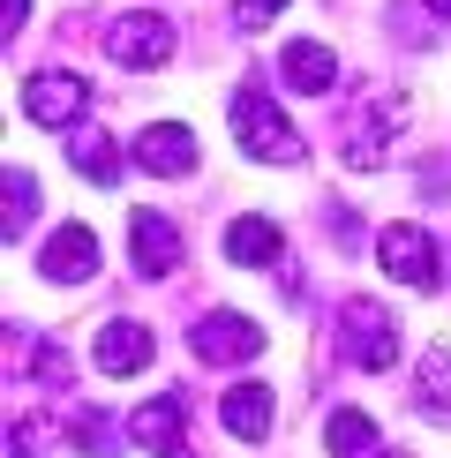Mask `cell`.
Here are the masks:
<instances>
[{"instance_id": "cell-9", "label": "cell", "mask_w": 451, "mask_h": 458, "mask_svg": "<svg viewBox=\"0 0 451 458\" xmlns=\"http://www.w3.org/2000/svg\"><path fill=\"white\" fill-rule=\"evenodd\" d=\"M38 271L61 278V285H83L90 271H98V233H90V225H61V233H46V248H38Z\"/></svg>"}, {"instance_id": "cell-25", "label": "cell", "mask_w": 451, "mask_h": 458, "mask_svg": "<svg viewBox=\"0 0 451 458\" xmlns=\"http://www.w3.org/2000/svg\"><path fill=\"white\" fill-rule=\"evenodd\" d=\"M429 8H437V15H444V23H451V0H429Z\"/></svg>"}, {"instance_id": "cell-10", "label": "cell", "mask_w": 451, "mask_h": 458, "mask_svg": "<svg viewBox=\"0 0 451 458\" xmlns=\"http://www.w3.org/2000/svg\"><path fill=\"white\" fill-rule=\"evenodd\" d=\"M136 165H143V174H158V181L166 174H174V181L196 174V136H188L181 121H150L143 136H136Z\"/></svg>"}, {"instance_id": "cell-3", "label": "cell", "mask_w": 451, "mask_h": 458, "mask_svg": "<svg viewBox=\"0 0 451 458\" xmlns=\"http://www.w3.org/2000/svg\"><path fill=\"white\" fill-rule=\"evenodd\" d=\"M376 263H384V278L413 285V293H437V285H444L429 225H406V218H399V225H384V233H376Z\"/></svg>"}, {"instance_id": "cell-26", "label": "cell", "mask_w": 451, "mask_h": 458, "mask_svg": "<svg viewBox=\"0 0 451 458\" xmlns=\"http://www.w3.org/2000/svg\"><path fill=\"white\" fill-rule=\"evenodd\" d=\"M384 458H399V451H384Z\"/></svg>"}, {"instance_id": "cell-2", "label": "cell", "mask_w": 451, "mask_h": 458, "mask_svg": "<svg viewBox=\"0 0 451 458\" xmlns=\"http://www.w3.org/2000/svg\"><path fill=\"white\" fill-rule=\"evenodd\" d=\"M399 128H406V106L391 98V90H376V98H362V113L338 128V150H346V165L376 174V165L391 158V136H399Z\"/></svg>"}, {"instance_id": "cell-23", "label": "cell", "mask_w": 451, "mask_h": 458, "mask_svg": "<svg viewBox=\"0 0 451 458\" xmlns=\"http://www.w3.org/2000/svg\"><path fill=\"white\" fill-rule=\"evenodd\" d=\"M8 458H38V421H15V451Z\"/></svg>"}, {"instance_id": "cell-21", "label": "cell", "mask_w": 451, "mask_h": 458, "mask_svg": "<svg viewBox=\"0 0 451 458\" xmlns=\"http://www.w3.org/2000/svg\"><path fill=\"white\" fill-rule=\"evenodd\" d=\"M278 8H286V0H234V23H241V30H263Z\"/></svg>"}, {"instance_id": "cell-15", "label": "cell", "mask_w": 451, "mask_h": 458, "mask_svg": "<svg viewBox=\"0 0 451 458\" xmlns=\"http://www.w3.org/2000/svg\"><path fill=\"white\" fill-rule=\"evenodd\" d=\"M218 421H226V436H241V444H263V436H271V384H234L218 398Z\"/></svg>"}, {"instance_id": "cell-13", "label": "cell", "mask_w": 451, "mask_h": 458, "mask_svg": "<svg viewBox=\"0 0 451 458\" xmlns=\"http://www.w3.org/2000/svg\"><path fill=\"white\" fill-rule=\"evenodd\" d=\"M278 75H286L294 90H309V98H324L338 90V53L316 46V38H286V53H278Z\"/></svg>"}, {"instance_id": "cell-14", "label": "cell", "mask_w": 451, "mask_h": 458, "mask_svg": "<svg viewBox=\"0 0 451 458\" xmlns=\"http://www.w3.org/2000/svg\"><path fill=\"white\" fill-rule=\"evenodd\" d=\"M278 256H286V233H278L263 211H249V218L226 225V263H241V271H263V263H278Z\"/></svg>"}, {"instance_id": "cell-24", "label": "cell", "mask_w": 451, "mask_h": 458, "mask_svg": "<svg viewBox=\"0 0 451 458\" xmlns=\"http://www.w3.org/2000/svg\"><path fill=\"white\" fill-rule=\"evenodd\" d=\"M0 15H8V23H0V30H8V38H15V30H23V23H30V0H0Z\"/></svg>"}, {"instance_id": "cell-5", "label": "cell", "mask_w": 451, "mask_h": 458, "mask_svg": "<svg viewBox=\"0 0 451 458\" xmlns=\"http://www.w3.org/2000/svg\"><path fill=\"white\" fill-rule=\"evenodd\" d=\"M23 113L38 128H83V113H90V83L75 68H38L30 83H23Z\"/></svg>"}, {"instance_id": "cell-18", "label": "cell", "mask_w": 451, "mask_h": 458, "mask_svg": "<svg viewBox=\"0 0 451 458\" xmlns=\"http://www.w3.org/2000/svg\"><path fill=\"white\" fill-rule=\"evenodd\" d=\"M324 436H331V458H384V444H376V421L362 406H338L331 421H324Z\"/></svg>"}, {"instance_id": "cell-19", "label": "cell", "mask_w": 451, "mask_h": 458, "mask_svg": "<svg viewBox=\"0 0 451 458\" xmlns=\"http://www.w3.org/2000/svg\"><path fill=\"white\" fill-rule=\"evenodd\" d=\"M68 436H75L83 458H113V451H121V428H113V413H98V406H75L68 413Z\"/></svg>"}, {"instance_id": "cell-12", "label": "cell", "mask_w": 451, "mask_h": 458, "mask_svg": "<svg viewBox=\"0 0 451 458\" xmlns=\"http://www.w3.org/2000/svg\"><path fill=\"white\" fill-rule=\"evenodd\" d=\"M150 331L136 316H121V323H98V346H90V360H98L106 376H136V369H150Z\"/></svg>"}, {"instance_id": "cell-1", "label": "cell", "mask_w": 451, "mask_h": 458, "mask_svg": "<svg viewBox=\"0 0 451 458\" xmlns=\"http://www.w3.org/2000/svg\"><path fill=\"white\" fill-rule=\"evenodd\" d=\"M234 136H241V150L263 158V165H294V158H301V128L271 106V90H263V83H241V90H234Z\"/></svg>"}, {"instance_id": "cell-6", "label": "cell", "mask_w": 451, "mask_h": 458, "mask_svg": "<svg viewBox=\"0 0 451 458\" xmlns=\"http://www.w3.org/2000/svg\"><path fill=\"white\" fill-rule=\"evenodd\" d=\"M338 331H346V360L353 369H391V360H399V331H391V316L376 309V301H346Z\"/></svg>"}, {"instance_id": "cell-22", "label": "cell", "mask_w": 451, "mask_h": 458, "mask_svg": "<svg viewBox=\"0 0 451 458\" xmlns=\"http://www.w3.org/2000/svg\"><path fill=\"white\" fill-rule=\"evenodd\" d=\"M38 384H68V360H61V346H53V338L38 346Z\"/></svg>"}, {"instance_id": "cell-17", "label": "cell", "mask_w": 451, "mask_h": 458, "mask_svg": "<svg viewBox=\"0 0 451 458\" xmlns=\"http://www.w3.org/2000/svg\"><path fill=\"white\" fill-rule=\"evenodd\" d=\"M68 165H75V174H83V181H98V188H113V181H121V143H113V136H98V128H68Z\"/></svg>"}, {"instance_id": "cell-16", "label": "cell", "mask_w": 451, "mask_h": 458, "mask_svg": "<svg viewBox=\"0 0 451 458\" xmlns=\"http://www.w3.org/2000/svg\"><path fill=\"white\" fill-rule=\"evenodd\" d=\"M413 413L437 421V428H451V346L421 353V369H413Z\"/></svg>"}, {"instance_id": "cell-11", "label": "cell", "mask_w": 451, "mask_h": 458, "mask_svg": "<svg viewBox=\"0 0 451 458\" xmlns=\"http://www.w3.org/2000/svg\"><path fill=\"white\" fill-rule=\"evenodd\" d=\"M128 241H136V271L143 278L181 271V225L166 218V211H136V218H128Z\"/></svg>"}, {"instance_id": "cell-8", "label": "cell", "mask_w": 451, "mask_h": 458, "mask_svg": "<svg viewBox=\"0 0 451 458\" xmlns=\"http://www.w3.org/2000/svg\"><path fill=\"white\" fill-rule=\"evenodd\" d=\"M128 436H136L143 451H158V458H196V451H188V421H181V398H143V406L128 413Z\"/></svg>"}, {"instance_id": "cell-7", "label": "cell", "mask_w": 451, "mask_h": 458, "mask_svg": "<svg viewBox=\"0 0 451 458\" xmlns=\"http://www.w3.org/2000/svg\"><path fill=\"white\" fill-rule=\"evenodd\" d=\"M188 346L226 369V360H256V353H263V331H256L249 316H234V309H211L196 331H188Z\"/></svg>"}, {"instance_id": "cell-4", "label": "cell", "mask_w": 451, "mask_h": 458, "mask_svg": "<svg viewBox=\"0 0 451 458\" xmlns=\"http://www.w3.org/2000/svg\"><path fill=\"white\" fill-rule=\"evenodd\" d=\"M98 46H106L113 68H166V53H174V23L150 15V8H136V15H113V23L98 30Z\"/></svg>"}, {"instance_id": "cell-20", "label": "cell", "mask_w": 451, "mask_h": 458, "mask_svg": "<svg viewBox=\"0 0 451 458\" xmlns=\"http://www.w3.org/2000/svg\"><path fill=\"white\" fill-rule=\"evenodd\" d=\"M30 211H38V181L23 174V165H8V211H0V225H8V233H23Z\"/></svg>"}]
</instances>
